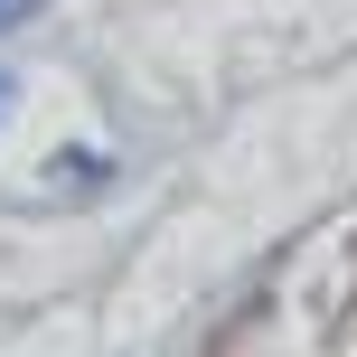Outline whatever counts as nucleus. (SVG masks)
Instances as JSON below:
<instances>
[{
	"mask_svg": "<svg viewBox=\"0 0 357 357\" xmlns=\"http://www.w3.org/2000/svg\"><path fill=\"white\" fill-rule=\"evenodd\" d=\"M29 10H38V0H0V19H29Z\"/></svg>",
	"mask_w": 357,
	"mask_h": 357,
	"instance_id": "f257e3e1",
	"label": "nucleus"
}]
</instances>
